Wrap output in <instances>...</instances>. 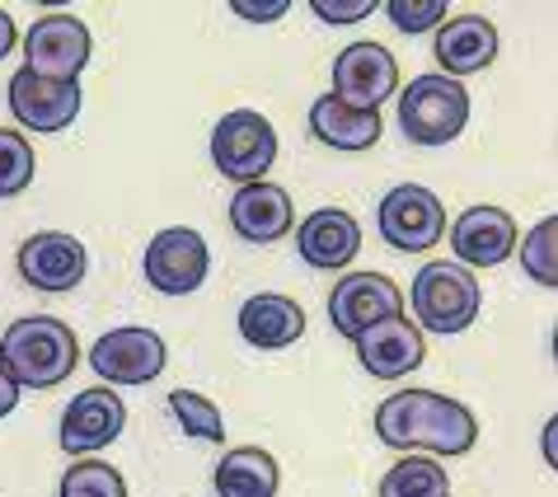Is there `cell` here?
I'll use <instances>...</instances> for the list:
<instances>
[{"label": "cell", "mask_w": 558, "mask_h": 497, "mask_svg": "<svg viewBox=\"0 0 558 497\" xmlns=\"http://www.w3.org/2000/svg\"><path fill=\"white\" fill-rule=\"evenodd\" d=\"M376 432L395 450L423 456H464L478 441V423L460 399L437 390H399L376 409Z\"/></svg>", "instance_id": "6da1fadb"}, {"label": "cell", "mask_w": 558, "mask_h": 497, "mask_svg": "<svg viewBox=\"0 0 558 497\" xmlns=\"http://www.w3.org/2000/svg\"><path fill=\"white\" fill-rule=\"evenodd\" d=\"M0 362L20 380V390H57L81 366V338L52 315H24L0 338Z\"/></svg>", "instance_id": "7a4b0ae2"}, {"label": "cell", "mask_w": 558, "mask_h": 497, "mask_svg": "<svg viewBox=\"0 0 558 497\" xmlns=\"http://www.w3.org/2000/svg\"><path fill=\"white\" fill-rule=\"evenodd\" d=\"M409 296H413V315H417L413 324L427 334H464L478 319V305H484L474 272L460 268L456 258L417 268Z\"/></svg>", "instance_id": "3957f363"}, {"label": "cell", "mask_w": 558, "mask_h": 497, "mask_svg": "<svg viewBox=\"0 0 558 497\" xmlns=\"http://www.w3.org/2000/svg\"><path fill=\"white\" fill-rule=\"evenodd\" d=\"M470 122V89L451 75H417L399 95V128L413 146H446Z\"/></svg>", "instance_id": "277c9868"}, {"label": "cell", "mask_w": 558, "mask_h": 497, "mask_svg": "<svg viewBox=\"0 0 558 497\" xmlns=\"http://www.w3.org/2000/svg\"><path fill=\"white\" fill-rule=\"evenodd\" d=\"M272 160H277V128L254 108H235L211 128V165L226 179H235L240 189L268 179Z\"/></svg>", "instance_id": "5b68a950"}, {"label": "cell", "mask_w": 558, "mask_h": 497, "mask_svg": "<svg viewBox=\"0 0 558 497\" xmlns=\"http://www.w3.org/2000/svg\"><path fill=\"white\" fill-rule=\"evenodd\" d=\"M376 226H380V240L399 248V254H423V248L441 244V235H446V207L432 189L399 183V189L380 197Z\"/></svg>", "instance_id": "8992f818"}, {"label": "cell", "mask_w": 558, "mask_h": 497, "mask_svg": "<svg viewBox=\"0 0 558 497\" xmlns=\"http://www.w3.org/2000/svg\"><path fill=\"white\" fill-rule=\"evenodd\" d=\"M142 268H146V282L160 296H193L207 282V268H211L207 240L193 226H169L146 244Z\"/></svg>", "instance_id": "52a82bcc"}, {"label": "cell", "mask_w": 558, "mask_h": 497, "mask_svg": "<svg viewBox=\"0 0 558 497\" xmlns=\"http://www.w3.org/2000/svg\"><path fill=\"white\" fill-rule=\"evenodd\" d=\"M10 113L28 132H66L81 118V81H48V75L20 66L5 85Z\"/></svg>", "instance_id": "ba28073f"}, {"label": "cell", "mask_w": 558, "mask_h": 497, "mask_svg": "<svg viewBox=\"0 0 558 497\" xmlns=\"http://www.w3.org/2000/svg\"><path fill=\"white\" fill-rule=\"evenodd\" d=\"M165 362H169L165 338L155 329H136V324L104 334L99 343L89 348V366H95V376L104 385H113V390H122V385H150L165 371Z\"/></svg>", "instance_id": "9c48e42d"}, {"label": "cell", "mask_w": 558, "mask_h": 497, "mask_svg": "<svg viewBox=\"0 0 558 497\" xmlns=\"http://www.w3.org/2000/svg\"><path fill=\"white\" fill-rule=\"evenodd\" d=\"M395 89H399V61L390 48H380V43H352V48L338 52L329 95H338L352 108H366V113H380V104Z\"/></svg>", "instance_id": "30bf717a"}, {"label": "cell", "mask_w": 558, "mask_h": 497, "mask_svg": "<svg viewBox=\"0 0 558 497\" xmlns=\"http://www.w3.org/2000/svg\"><path fill=\"white\" fill-rule=\"evenodd\" d=\"M24 66L48 81H81L89 66V28L75 14H43L24 34Z\"/></svg>", "instance_id": "8fae6325"}, {"label": "cell", "mask_w": 558, "mask_h": 497, "mask_svg": "<svg viewBox=\"0 0 558 497\" xmlns=\"http://www.w3.org/2000/svg\"><path fill=\"white\" fill-rule=\"evenodd\" d=\"M128 427V403L118 399L113 385H95V390H81L66 413H61V450L75 460L95 456V450L113 446Z\"/></svg>", "instance_id": "7c38bea8"}, {"label": "cell", "mask_w": 558, "mask_h": 497, "mask_svg": "<svg viewBox=\"0 0 558 497\" xmlns=\"http://www.w3.org/2000/svg\"><path fill=\"white\" fill-rule=\"evenodd\" d=\"M85 244L66 235V230H38L20 244V277L34 291H48V296H61V291H75L85 282Z\"/></svg>", "instance_id": "4fadbf2b"}, {"label": "cell", "mask_w": 558, "mask_h": 497, "mask_svg": "<svg viewBox=\"0 0 558 497\" xmlns=\"http://www.w3.org/2000/svg\"><path fill=\"white\" fill-rule=\"evenodd\" d=\"M390 315H404V296H399V287L380 272H348V277H338V287L329 291V319L343 338L366 334L371 324H380Z\"/></svg>", "instance_id": "5bb4252c"}, {"label": "cell", "mask_w": 558, "mask_h": 497, "mask_svg": "<svg viewBox=\"0 0 558 497\" xmlns=\"http://www.w3.org/2000/svg\"><path fill=\"white\" fill-rule=\"evenodd\" d=\"M352 343H356V362H362L376 380H399L427 362V338L409 315H390V319L371 324V329L356 334Z\"/></svg>", "instance_id": "9a60e30c"}, {"label": "cell", "mask_w": 558, "mask_h": 497, "mask_svg": "<svg viewBox=\"0 0 558 497\" xmlns=\"http://www.w3.org/2000/svg\"><path fill=\"white\" fill-rule=\"evenodd\" d=\"M451 248L460 268H498L517 248V221L502 207H470L456 216Z\"/></svg>", "instance_id": "2e32d148"}, {"label": "cell", "mask_w": 558, "mask_h": 497, "mask_svg": "<svg viewBox=\"0 0 558 497\" xmlns=\"http://www.w3.org/2000/svg\"><path fill=\"white\" fill-rule=\"evenodd\" d=\"M296 226V207H291L287 189L258 179V183H244V189L230 197V230L250 244H272L282 240L287 230Z\"/></svg>", "instance_id": "e0dca14e"}, {"label": "cell", "mask_w": 558, "mask_h": 497, "mask_svg": "<svg viewBox=\"0 0 558 497\" xmlns=\"http://www.w3.org/2000/svg\"><path fill=\"white\" fill-rule=\"evenodd\" d=\"M437 61L441 75H451V81L488 71L498 61V28H493L488 14H451L437 28Z\"/></svg>", "instance_id": "ac0fdd59"}, {"label": "cell", "mask_w": 558, "mask_h": 497, "mask_svg": "<svg viewBox=\"0 0 558 497\" xmlns=\"http://www.w3.org/2000/svg\"><path fill=\"white\" fill-rule=\"evenodd\" d=\"M296 248L310 268L319 272H343L348 263L356 258V248H362V226L352 221L348 211L338 207H324V211H310L301 230H296Z\"/></svg>", "instance_id": "d6986e66"}, {"label": "cell", "mask_w": 558, "mask_h": 497, "mask_svg": "<svg viewBox=\"0 0 558 497\" xmlns=\"http://www.w3.org/2000/svg\"><path fill=\"white\" fill-rule=\"evenodd\" d=\"M380 113H366V108H352L338 95H319L310 104V136L329 150H343V155H356V150H371L380 142Z\"/></svg>", "instance_id": "ffe728a7"}, {"label": "cell", "mask_w": 558, "mask_h": 497, "mask_svg": "<svg viewBox=\"0 0 558 497\" xmlns=\"http://www.w3.org/2000/svg\"><path fill=\"white\" fill-rule=\"evenodd\" d=\"M301 334H305V310L291 296L263 291V296H250L240 305V338L250 348L277 352V348L301 343Z\"/></svg>", "instance_id": "44dd1931"}, {"label": "cell", "mask_w": 558, "mask_h": 497, "mask_svg": "<svg viewBox=\"0 0 558 497\" xmlns=\"http://www.w3.org/2000/svg\"><path fill=\"white\" fill-rule=\"evenodd\" d=\"M211 488H216V497H277V488H282V464L263 446H235L216 464Z\"/></svg>", "instance_id": "7402d4cb"}, {"label": "cell", "mask_w": 558, "mask_h": 497, "mask_svg": "<svg viewBox=\"0 0 558 497\" xmlns=\"http://www.w3.org/2000/svg\"><path fill=\"white\" fill-rule=\"evenodd\" d=\"M380 497H451V478L437 464V456H404L380 478Z\"/></svg>", "instance_id": "603a6c76"}, {"label": "cell", "mask_w": 558, "mask_h": 497, "mask_svg": "<svg viewBox=\"0 0 558 497\" xmlns=\"http://www.w3.org/2000/svg\"><path fill=\"white\" fill-rule=\"evenodd\" d=\"M169 413H174V423L189 432V437L197 441H226V417L221 409L207 399V395H197V390H174L169 395Z\"/></svg>", "instance_id": "cb8c5ba5"}, {"label": "cell", "mask_w": 558, "mask_h": 497, "mask_svg": "<svg viewBox=\"0 0 558 497\" xmlns=\"http://www.w3.org/2000/svg\"><path fill=\"white\" fill-rule=\"evenodd\" d=\"M34 146H28L24 132L0 128V197H20L28 183H34Z\"/></svg>", "instance_id": "d4e9b609"}, {"label": "cell", "mask_w": 558, "mask_h": 497, "mask_svg": "<svg viewBox=\"0 0 558 497\" xmlns=\"http://www.w3.org/2000/svg\"><path fill=\"white\" fill-rule=\"evenodd\" d=\"M61 493L66 497H128V484L113 464L104 460H75L66 474H61Z\"/></svg>", "instance_id": "484cf974"}, {"label": "cell", "mask_w": 558, "mask_h": 497, "mask_svg": "<svg viewBox=\"0 0 558 497\" xmlns=\"http://www.w3.org/2000/svg\"><path fill=\"white\" fill-rule=\"evenodd\" d=\"M385 14H390V24L399 34H432V28H441L451 20V5L446 0H390Z\"/></svg>", "instance_id": "4316f807"}, {"label": "cell", "mask_w": 558, "mask_h": 497, "mask_svg": "<svg viewBox=\"0 0 558 497\" xmlns=\"http://www.w3.org/2000/svg\"><path fill=\"white\" fill-rule=\"evenodd\" d=\"M554 216H545L535 230H531V240H521V268L535 277L539 287H554L558 282V268H554Z\"/></svg>", "instance_id": "83f0119b"}, {"label": "cell", "mask_w": 558, "mask_h": 497, "mask_svg": "<svg viewBox=\"0 0 558 497\" xmlns=\"http://www.w3.org/2000/svg\"><path fill=\"white\" fill-rule=\"evenodd\" d=\"M310 10H315L324 24H356V20H366V14H376L380 5L376 0H315Z\"/></svg>", "instance_id": "f1b7e54d"}, {"label": "cell", "mask_w": 558, "mask_h": 497, "mask_svg": "<svg viewBox=\"0 0 558 497\" xmlns=\"http://www.w3.org/2000/svg\"><path fill=\"white\" fill-rule=\"evenodd\" d=\"M230 10L244 14V20H254V24H272V20H282V14L291 10V0H268V5H254V0H235Z\"/></svg>", "instance_id": "f546056e"}, {"label": "cell", "mask_w": 558, "mask_h": 497, "mask_svg": "<svg viewBox=\"0 0 558 497\" xmlns=\"http://www.w3.org/2000/svg\"><path fill=\"white\" fill-rule=\"evenodd\" d=\"M20 380H14L10 376V371H5V362H0V417H5V413H14V403H20Z\"/></svg>", "instance_id": "4dcf8cb0"}, {"label": "cell", "mask_w": 558, "mask_h": 497, "mask_svg": "<svg viewBox=\"0 0 558 497\" xmlns=\"http://www.w3.org/2000/svg\"><path fill=\"white\" fill-rule=\"evenodd\" d=\"M14 38H20V34H14V20H10L5 10H0V57L14 52Z\"/></svg>", "instance_id": "1f68e13d"}, {"label": "cell", "mask_w": 558, "mask_h": 497, "mask_svg": "<svg viewBox=\"0 0 558 497\" xmlns=\"http://www.w3.org/2000/svg\"><path fill=\"white\" fill-rule=\"evenodd\" d=\"M57 497H66V493H57Z\"/></svg>", "instance_id": "d6a6232c"}]
</instances>
